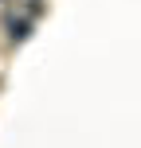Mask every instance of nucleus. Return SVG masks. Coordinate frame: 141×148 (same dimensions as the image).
<instances>
[{"instance_id":"f257e3e1","label":"nucleus","mask_w":141,"mask_h":148,"mask_svg":"<svg viewBox=\"0 0 141 148\" xmlns=\"http://www.w3.org/2000/svg\"><path fill=\"white\" fill-rule=\"evenodd\" d=\"M4 27H8V43H12V47L31 35V20H24V16H16V12L4 16Z\"/></svg>"},{"instance_id":"f03ea898","label":"nucleus","mask_w":141,"mask_h":148,"mask_svg":"<svg viewBox=\"0 0 141 148\" xmlns=\"http://www.w3.org/2000/svg\"><path fill=\"white\" fill-rule=\"evenodd\" d=\"M24 20H39V16H43V0H24Z\"/></svg>"}]
</instances>
